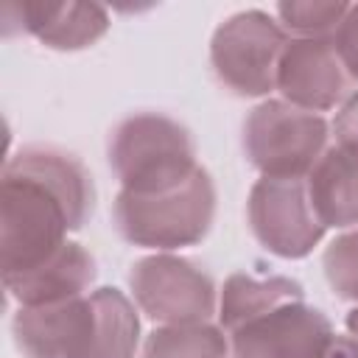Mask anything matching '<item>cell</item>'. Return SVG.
<instances>
[{
    "mask_svg": "<svg viewBox=\"0 0 358 358\" xmlns=\"http://www.w3.org/2000/svg\"><path fill=\"white\" fill-rule=\"evenodd\" d=\"M95 210L84 162L53 145H25L8 157L0 182L3 277L20 274L67 243Z\"/></svg>",
    "mask_w": 358,
    "mask_h": 358,
    "instance_id": "cell-1",
    "label": "cell"
},
{
    "mask_svg": "<svg viewBox=\"0 0 358 358\" xmlns=\"http://www.w3.org/2000/svg\"><path fill=\"white\" fill-rule=\"evenodd\" d=\"M347 8L344 0H288L274 6L282 31H294L299 39H333Z\"/></svg>",
    "mask_w": 358,
    "mask_h": 358,
    "instance_id": "cell-16",
    "label": "cell"
},
{
    "mask_svg": "<svg viewBox=\"0 0 358 358\" xmlns=\"http://www.w3.org/2000/svg\"><path fill=\"white\" fill-rule=\"evenodd\" d=\"M333 45H336L344 67L352 73V78H358V3H350L344 20L338 22V28L333 34Z\"/></svg>",
    "mask_w": 358,
    "mask_h": 358,
    "instance_id": "cell-18",
    "label": "cell"
},
{
    "mask_svg": "<svg viewBox=\"0 0 358 358\" xmlns=\"http://www.w3.org/2000/svg\"><path fill=\"white\" fill-rule=\"evenodd\" d=\"M232 358H322L333 341V324L302 302L274 308L227 333Z\"/></svg>",
    "mask_w": 358,
    "mask_h": 358,
    "instance_id": "cell-9",
    "label": "cell"
},
{
    "mask_svg": "<svg viewBox=\"0 0 358 358\" xmlns=\"http://www.w3.org/2000/svg\"><path fill=\"white\" fill-rule=\"evenodd\" d=\"M95 257L76 241H67L62 249H56L42 263L3 277L6 294L20 308H36V305H53L67 302L76 296L90 294V285L95 282Z\"/></svg>",
    "mask_w": 358,
    "mask_h": 358,
    "instance_id": "cell-12",
    "label": "cell"
},
{
    "mask_svg": "<svg viewBox=\"0 0 358 358\" xmlns=\"http://www.w3.org/2000/svg\"><path fill=\"white\" fill-rule=\"evenodd\" d=\"M288 36L271 14L260 8L224 20L210 39V67L224 90L238 98H263L277 90L280 56Z\"/></svg>",
    "mask_w": 358,
    "mask_h": 358,
    "instance_id": "cell-6",
    "label": "cell"
},
{
    "mask_svg": "<svg viewBox=\"0 0 358 358\" xmlns=\"http://www.w3.org/2000/svg\"><path fill=\"white\" fill-rule=\"evenodd\" d=\"M246 218L255 241L285 260L308 257L324 238V227L313 213L305 179L260 176L249 190Z\"/></svg>",
    "mask_w": 358,
    "mask_h": 358,
    "instance_id": "cell-8",
    "label": "cell"
},
{
    "mask_svg": "<svg viewBox=\"0 0 358 358\" xmlns=\"http://www.w3.org/2000/svg\"><path fill=\"white\" fill-rule=\"evenodd\" d=\"M17 31L53 50H84L109 31V14L98 3H6L3 34Z\"/></svg>",
    "mask_w": 358,
    "mask_h": 358,
    "instance_id": "cell-11",
    "label": "cell"
},
{
    "mask_svg": "<svg viewBox=\"0 0 358 358\" xmlns=\"http://www.w3.org/2000/svg\"><path fill=\"white\" fill-rule=\"evenodd\" d=\"M344 324H347V333H350V338L358 344V308H352V310L347 313Z\"/></svg>",
    "mask_w": 358,
    "mask_h": 358,
    "instance_id": "cell-21",
    "label": "cell"
},
{
    "mask_svg": "<svg viewBox=\"0 0 358 358\" xmlns=\"http://www.w3.org/2000/svg\"><path fill=\"white\" fill-rule=\"evenodd\" d=\"M336 143L347 148H358V90L341 103L336 120H333Z\"/></svg>",
    "mask_w": 358,
    "mask_h": 358,
    "instance_id": "cell-19",
    "label": "cell"
},
{
    "mask_svg": "<svg viewBox=\"0 0 358 358\" xmlns=\"http://www.w3.org/2000/svg\"><path fill=\"white\" fill-rule=\"evenodd\" d=\"M229 336L224 327L199 324H162L148 333L140 358H229Z\"/></svg>",
    "mask_w": 358,
    "mask_h": 358,
    "instance_id": "cell-15",
    "label": "cell"
},
{
    "mask_svg": "<svg viewBox=\"0 0 358 358\" xmlns=\"http://www.w3.org/2000/svg\"><path fill=\"white\" fill-rule=\"evenodd\" d=\"M115 229L131 246L171 252L199 243L215 218V185L199 165L190 179L162 193L120 190L112 207Z\"/></svg>",
    "mask_w": 358,
    "mask_h": 358,
    "instance_id": "cell-4",
    "label": "cell"
},
{
    "mask_svg": "<svg viewBox=\"0 0 358 358\" xmlns=\"http://www.w3.org/2000/svg\"><path fill=\"white\" fill-rule=\"evenodd\" d=\"M322 268L338 299L358 302V227L330 241L322 255Z\"/></svg>",
    "mask_w": 358,
    "mask_h": 358,
    "instance_id": "cell-17",
    "label": "cell"
},
{
    "mask_svg": "<svg viewBox=\"0 0 358 358\" xmlns=\"http://www.w3.org/2000/svg\"><path fill=\"white\" fill-rule=\"evenodd\" d=\"M308 199L322 227H358V148L327 145L313 171L305 176Z\"/></svg>",
    "mask_w": 358,
    "mask_h": 358,
    "instance_id": "cell-13",
    "label": "cell"
},
{
    "mask_svg": "<svg viewBox=\"0 0 358 358\" xmlns=\"http://www.w3.org/2000/svg\"><path fill=\"white\" fill-rule=\"evenodd\" d=\"M134 305L159 324H199L218 310L213 277L193 260L157 252L140 257L129 271Z\"/></svg>",
    "mask_w": 358,
    "mask_h": 358,
    "instance_id": "cell-7",
    "label": "cell"
},
{
    "mask_svg": "<svg viewBox=\"0 0 358 358\" xmlns=\"http://www.w3.org/2000/svg\"><path fill=\"white\" fill-rule=\"evenodd\" d=\"M109 168L129 193H162L193 176L196 140L187 126L162 112L123 117L106 145Z\"/></svg>",
    "mask_w": 358,
    "mask_h": 358,
    "instance_id": "cell-3",
    "label": "cell"
},
{
    "mask_svg": "<svg viewBox=\"0 0 358 358\" xmlns=\"http://www.w3.org/2000/svg\"><path fill=\"white\" fill-rule=\"evenodd\" d=\"M305 291L296 280L282 277V274H268V277H255L246 271L229 274L221 296H218V322L224 333L238 330L241 324L282 308L288 302H302Z\"/></svg>",
    "mask_w": 358,
    "mask_h": 358,
    "instance_id": "cell-14",
    "label": "cell"
},
{
    "mask_svg": "<svg viewBox=\"0 0 358 358\" xmlns=\"http://www.w3.org/2000/svg\"><path fill=\"white\" fill-rule=\"evenodd\" d=\"M11 333L25 358H134L140 347V319L120 288L20 308Z\"/></svg>",
    "mask_w": 358,
    "mask_h": 358,
    "instance_id": "cell-2",
    "label": "cell"
},
{
    "mask_svg": "<svg viewBox=\"0 0 358 358\" xmlns=\"http://www.w3.org/2000/svg\"><path fill=\"white\" fill-rule=\"evenodd\" d=\"M355 78L344 67L333 39H288L280 67L277 90L282 101L305 112H327L352 95Z\"/></svg>",
    "mask_w": 358,
    "mask_h": 358,
    "instance_id": "cell-10",
    "label": "cell"
},
{
    "mask_svg": "<svg viewBox=\"0 0 358 358\" xmlns=\"http://www.w3.org/2000/svg\"><path fill=\"white\" fill-rule=\"evenodd\" d=\"M330 126L322 115L263 101L243 120V154L268 179H305L327 151Z\"/></svg>",
    "mask_w": 358,
    "mask_h": 358,
    "instance_id": "cell-5",
    "label": "cell"
},
{
    "mask_svg": "<svg viewBox=\"0 0 358 358\" xmlns=\"http://www.w3.org/2000/svg\"><path fill=\"white\" fill-rule=\"evenodd\" d=\"M322 358H358V344L350 336H333Z\"/></svg>",
    "mask_w": 358,
    "mask_h": 358,
    "instance_id": "cell-20",
    "label": "cell"
}]
</instances>
